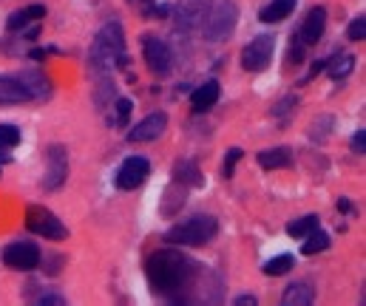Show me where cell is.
<instances>
[{"label":"cell","instance_id":"d6986e66","mask_svg":"<svg viewBox=\"0 0 366 306\" xmlns=\"http://www.w3.org/2000/svg\"><path fill=\"white\" fill-rule=\"evenodd\" d=\"M295 9V0H273V4H267L259 15L261 23H281L284 18H290Z\"/></svg>","mask_w":366,"mask_h":306},{"label":"cell","instance_id":"277c9868","mask_svg":"<svg viewBox=\"0 0 366 306\" xmlns=\"http://www.w3.org/2000/svg\"><path fill=\"white\" fill-rule=\"evenodd\" d=\"M239 23V6L233 0H216V4L208 9L205 20H202V32H205V40L211 43H222L233 35Z\"/></svg>","mask_w":366,"mask_h":306},{"label":"cell","instance_id":"836d02e7","mask_svg":"<svg viewBox=\"0 0 366 306\" xmlns=\"http://www.w3.org/2000/svg\"><path fill=\"white\" fill-rule=\"evenodd\" d=\"M134 4H142L145 6V4H153V0H134Z\"/></svg>","mask_w":366,"mask_h":306},{"label":"cell","instance_id":"9c48e42d","mask_svg":"<svg viewBox=\"0 0 366 306\" xmlns=\"http://www.w3.org/2000/svg\"><path fill=\"white\" fill-rule=\"evenodd\" d=\"M148 173H150V162H148L145 156H128V159L117 167L114 182H117L119 190H136V187L148 179Z\"/></svg>","mask_w":366,"mask_h":306},{"label":"cell","instance_id":"4fadbf2b","mask_svg":"<svg viewBox=\"0 0 366 306\" xmlns=\"http://www.w3.org/2000/svg\"><path fill=\"white\" fill-rule=\"evenodd\" d=\"M29 100H35V97L20 77L0 74V105H23Z\"/></svg>","mask_w":366,"mask_h":306},{"label":"cell","instance_id":"4316f807","mask_svg":"<svg viewBox=\"0 0 366 306\" xmlns=\"http://www.w3.org/2000/svg\"><path fill=\"white\" fill-rule=\"evenodd\" d=\"M131 111H134V102H131V100H117V117H114V122H117L119 128H128Z\"/></svg>","mask_w":366,"mask_h":306},{"label":"cell","instance_id":"603a6c76","mask_svg":"<svg viewBox=\"0 0 366 306\" xmlns=\"http://www.w3.org/2000/svg\"><path fill=\"white\" fill-rule=\"evenodd\" d=\"M295 105H298V100L295 97H284V100H278L276 105H273V117L278 119V125L284 128L290 119H293V114H295Z\"/></svg>","mask_w":366,"mask_h":306},{"label":"cell","instance_id":"5b68a950","mask_svg":"<svg viewBox=\"0 0 366 306\" xmlns=\"http://www.w3.org/2000/svg\"><path fill=\"white\" fill-rule=\"evenodd\" d=\"M26 227H29L35 235H43V238H52V241H63V238L69 235L66 224H63L52 210L37 207V204H32V207L26 210Z\"/></svg>","mask_w":366,"mask_h":306},{"label":"cell","instance_id":"f546056e","mask_svg":"<svg viewBox=\"0 0 366 306\" xmlns=\"http://www.w3.org/2000/svg\"><path fill=\"white\" fill-rule=\"evenodd\" d=\"M37 303H43V306H63L66 303V295H60V292H43V295H37Z\"/></svg>","mask_w":366,"mask_h":306},{"label":"cell","instance_id":"f1b7e54d","mask_svg":"<svg viewBox=\"0 0 366 306\" xmlns=\"http://www.w3.org/2000/svg\"><path fill=\"white\" fill-rule=\"evenodd\" d=\"M346 37H349V40H363V37H366V18H363V15H358V18L349 23Z\"/></svg>","mask_w":366,"mask_h":306},{"label":"cell","instance_id":"3957f363","mask_svg":"<svg viewBox=\"0 0 366 306\" xmlns=\"http://www.w3.org/2000/svg\"><path fill=\"white\" fill-rule=\"evenodd\" d=\"M216 233H219V221L213 218V216H208V213H199V216H191V218H185V221H179L176 227H170L167 233H165V241H170V244H185V247H202V244H208V241H213L216 238Z\"/></svg>","mask_w":366,"mask_h":306},{"label":"cell","instance_id":"d4e9b609","mask_svg":"<svg viewBox=\"0 0 366 306\" xmlns=\"http://www.w3.org/2000/svg\"><path fill=\"white\" fill-rule=\"evenodd\" d=\"M318 227V216H301L298 221H293V224H287V233L293 235V238H304L307 233H312Z\"/></svg>","mask_w":366,"mask_h":306},{"label":"cell","instance_id":"52a82bcc","mask_svg":"<svg viewBox=\"0 0 366 306\" xmlns=\"http://www.w3.org/2000/svg\"><path fill=\"white\" fill-rule=\"evenodd\" d=\"M40 247L35 241H12L9 247H4V264L9 269H20V272H29V269H37L40 266Z\"/></svg>","mask_w":366,"mask_h":306},{"label":"cell","instance_id":"8fae6325","mask_svg":"<svg viewBox=\"0 0 366 306\" xmlns=\"http://www.w3.org/2000/svg\"><path fill=\"white\" fill-rule=\"evenodd\" d=\"M142 52H145V63H148V69H150L153 74H167V71H170L173 54H170V49H167L165 40H159V37H153V35H145Z\"/></svg>","mask_w":366,"mask_h":306},{"label":"cell","instance_id":"ac0fdd59","mask_svg":"<svg viewBox=\"0 0 366 306\" xmlns=\"http://www.w3.org/2000/svg\"><path fill=\"white\" fill-rule=\"evenodd\" d=\"M293 162V151L290 148H270L259 153V165L264 170H278V167H290Z\"/></svg>","mask_w":366,"mask_h":306},{"label":"cell","instance_id":"484cf974","mask_svg":"<svg viewBox=\"0 0 366 306\" xmlns=\"http://www.w3.org/2000/svg\"><path fill=\"white\" fill-rule=\"evenodd\" d=\"M20 142V128L18 125H0V153H6Z\"/></svg>","mask_w":366,"mask_h":306},{"label":"cell","instance_id":"7402d4cb","mask_svg":"<svg viewBox=\"0 0 366 306\" xmlns=\"http://www.w3.org/2000/svg\"><path fill=\"white\" fill-rule=\"evenodd\" d=\"M304 238H307V241L301 244V252H304V255H315V252H321V249H326V247H329V235H326V233H321L318 227H315L312 233H307Z\"/></svg>","mask_w":366,"mask_h":306},{"label":"cell","instance_id":"44dd1931","mask_svg":"<svg viewBox=\"0 0 366 306\" xmlns=\"http://www.w3.org/2000/svg\"><path fill=\"white\" fill-rule=\"evenodd\" d=\"M352 69H355V57L352 54H343V57H329L326 60V71H329V77L332 80H343V77H349L352 74Z\"/></svg>","mask_w":366,"mask_h":306},{"label":"cell","instance_id":"d6a6232c","mask_svg":"<svg viewBox=\"0 0 366 306\" xmlns=\"http://www.w3.org/2000/svg\"><path fill=\"white\" fill-rule=\"evenodd\" d=\"M167 15V6H156V9H148V18H165Z\"/></svg>","mask_w":366,"mask_h":306},{"label":"cell","instance_id":"cb8c5ba5","mask_svg":"<svg viewBox=\"0 0 366 306\" xmlns=\"http://www.w3.org/2000/svg\"><path fill=\"white\" fill-rule=\"evenodd\" d=\"M293 264H295L293 255H276V258H270V261L261 266V272H264V275H284V272L293 269Z\"/></svg>","mask_w":366,"mask_h":306},{"label":"cell","instance_id":"8992f818","mask_svg":"<svg viewBox=\"0 0 366 306\" xmlns=\"http://www.w3.org/2000/svg\"><path fill=\"white\" fill-rule=\"evenodd\" d=\"M273 52H276V37L273 35H261V37H253L244 49H242V69L244 71H264L273 60Z\"/></svg>","mask_w":366,"mask_h":306},{"label":"cell","instance_id":"4dcf8cb0","mask_svg":"<svg viewBox=\"0 0 366 306\" xmlns=\"http://www.w3.org/2000/svg\"><path fill=\"white\" fill-rule=\"evenodd\" d=\"M352 151L355 153H366V131L363 128H358V134L352 136Z\"/></svg>","mask_w":366,"mask_h":306},{"label":"cell","instance_id":"30bf717a","mask_svg":"<svg viewBox=\"0 0 366 306\" xmlns=\"http://www.w3.org/2000/svg\"><path fill=\"white\" fill-rule=\"evenodd\" d=\"M211 9V0H179L176 4V29L179 32H196Z\"/></svg>","mask_w":366,"mask_h":306},{"label":"cell","instance_id":"7c38bea8","mask_svg":"<svg viewBox=\"0 0 366 306\" xmlns=\"http://www.w3.org/2000/svg\"><path fill=\"white\" fill-rule=\"evenodd\" d=\"M165 128H167V117L162 111H153L128 131V142H153L165 134Z\"/></svg>","mask_w":366,"mask_h":306},{"label":"cell","instance_id":"ba28073f","mask_svg":"<svg viewBox=\"0 0 366 306\" xmlns=\"http://www.w3.org/2000/svg\"><path fill=\"white\" fill-rule=\"evenodd\" d=\"M69 176V153L63 145H52L46 151V173H43V187L46 190H57L63 187Z\"/></svg>","mask_w":366,"mask_h":306},{"label":"cell","instance_id":"83f0119b","mask_svg":"<svg viewBox=\"0 0 366 306\" xmlns=\"http://www.w3.org/2000/svg\"><path fill=\"white\" fill-rule=\"evenodd\" d=\"M242 156H244V151H242V148H230V151H228V156H225V165H222V176H225V179H230V176H233V170H236V162H239Z\"/></svg>","mask_w":366,"mask_h":306},{"label":"cell","instance_id":"6da1fadb","mask_svg":"<svg viewBox=\"0 0 366 306\" xmlns=\"http://www.w3.org/2000/svg\"><path fill=\"white\" fill-rule=\"evenodd\" d=\"M194 272H196L194 261L185 252L173 249V247L153 252L148 258V264H145V275L150 281V289H156L162 295L185 289V283L194 278Z\"/></svg>","mask_w":366,"mask_h":306},{"label":"cell","instance_id":"2e32d148","mask_svg":"<svg viewBox=\"0 0 366 306\" xmlns=\"http://www.w3.org/2000/svg\"><path fill=\"white\" fill-rule=\"evenodd\" d=\"M173 179L182 182V184H188V187H202V184H205L199 165L191 162V159H182V162L173 165Z\"/></svg>","mask_w":366,"mask_h":306},{"label":"cell","instance_id":"e0dca14e","mask_svg":"<svg viewBox=\"0 0 366 306\" xmlns=\"http://www.w3.org/2000/svg\"><path fill=\"white\" fill-rule=\"evenodd\" d=\"M216 100H219V83H213V80L202 83V86L194 91V97H191V102H194V111H196V114L211 111V108L216 105Z\"/></svg>","mask_w":366,"mask_h":306},{"label":"cell","instance_id":"7a4b0ae2","mask_svg":"<svg viewBox=\"0 0 366 306\" xmlns=\"http://www.w3.org/2000/svg\"><path fill=\"white\" fill-rule=\"evenodd\" d=\"M125 32L117 20L105 23L97 37H94V46H91V54H88V63L94 71L100 74H111L114 69H122L125 66Z\"/></svg>","mask_w":366,"mask_h":306},{"label":"cell","instance_id":"ffe728a7","mask_svg":"<svg viewBox=\"0 0 366 306\" xmlns=\"http://www.w3.org/2000/svg\"><path fill=\"white\" fill-rule=\"evenodd\" d=\"M43 15H46V6H26V9L15 12V15L6 20V29H9V32H20V29H26L32 20H40Z\"/></svg>","mask_w":366,"mask_h":306},{"label":"cell","instance_id":"9a60e30c","mask_svg":"<svg viewBox=\"0 0 366 306\" xmlns=\"http://www.w3.org/2000/svg\"><path fill=\"white\" fill-rule=\"evenodd\" d=\"M312 300H315V286L307 281H293L281 295L284 306H309Z\"/></svg>","mask_w":366,"mask_h":306},{"label":"cell","instance_id":"5bb4252c","mask_svg":"<svg viewBox=\"0 0 366 306\" xmlns=\"http://www.w3.org/2000/svg\"><path fill=\"white\" fill-rule=\"evenodd\" d=\"M324 29H326V9L315 6V9L307 15V20L301 23V29H298V40H301L304 46H315V43L324 37Z\"/></svg>","mask_w":366,"mask_h":306},{"label":"cell","instance_id":"1f68e13d","mask_svg":"<svg viewBox=\"0 0 366 306\" xmlns=\"http://www.w3.org/2000/svg\"><path fill=\"white\" fill-rule=\"evenodd\" d=\"M233 303H236V306H256V303H259V300H256V298H253V295H239V298H236V300H233Z\"/></svg>","mask_w":366,"mask_h":306}]
</instances>
